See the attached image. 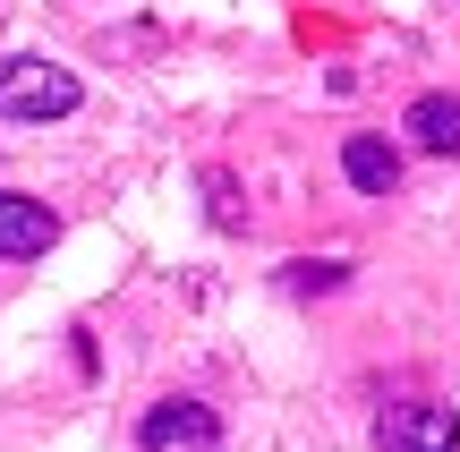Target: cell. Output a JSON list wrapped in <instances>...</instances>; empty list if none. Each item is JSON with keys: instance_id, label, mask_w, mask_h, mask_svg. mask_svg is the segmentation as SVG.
I'll return each mask as SVG.
<instances>
[{"instance_id": "1", "label": "cell", "mask_w": 460, "mask_h": 452, "mask_svg": "<svg viewBox=\"0 0 460 452\" xmlns=\"http://www.w3.org/2000/svg\"><path fill=\"white\" fill-rule=\"evenodd\" d=\"M77 102H85V85L60 60H34V51L0 60V120H68Z\"/></svg>"}, {"instance_id": "2", "label": "cell", "mask_w": 460, "mask_h": 452, "mask_svg": "<svg viewBox=\"0 0 460 452\" xmlns=\"http://www.w3.org/2000/svg\"><path fill=\"white\" fill-rule=\"evenodd\" d=\"M376 452H460V419L444 402H401L376 419Z\"/></svg>"}, {"instance_id": "3", "label": "cell", "mask_w": 460, "mask_h": 452, "mask_svg": "<svg viewBox=\"0 0 460 452\" xmlns=\"http://www.w3.org/2000/svg\"><path fill=\"white\" fill-rule=\"evenodd\" d=\"M137 444H146V452H214L222 419L205 402H154L146 419H137Z\"/></svg>"}, {"instance_id": "4", "label": "cell", "mask_w": 460, "mask_h": 452, "mask_svg": "<svg viewBox=\"0 0 460 452\" xmlns=\"http://www.w3.org/2000/svg\"><path fill=\"white\" fill-rule=\"evenodd\" d=\"M51 239H60L51 205H34V197H9V188H0V256H17V265H26V256H43Z\"/></svg>"}, {"instance_id": "5", "label": "cell", "mask_w": 460, "mask_h": 452, "mask_svg": "<svg viewBox=\"0 0 460 452\" xmlns=\"http://www.w3.org/2000/svg\"><path fill=\"white\" fill-rule=\"evenodd\" d=\"M341 171H349V188H367V197H393L401 188V154L384 146V137H341Z\"/></svg>"}, {"instance_id": "6", "label": "cell", "mask_w": 460, "mask_h": 452, "mask_svg": "<svg viewBox=\"0 0 460 452\" xmlns=\"http://www.w3.org/2000/svg\"><path fill=\"white\" fill-rule=\"evenodd\" d=\"M401 129H410L427 154H460V94H418Z\"/></svg>"}, {"instance_id": "7", "label": "cell", "mask_w": 460, "mask_h": 452, "mask_svg": "<svg viewBox=\"0 0 460 452\" xmlns=\"http://www.w3.org/2000/svg\"><path fill=\"white\" fill-rule=\"evenodd\" d=\"M205 197H214V222H222V231H247V214H239V188H230V171H205Z\"/></svg>"}, {"instance_id": "8", "label": "cell", "mask_w": 460, "mask_h": 452, "mask_svg": "<svg viewBox=\"0 0 460 452\" xmlns=\"http://www.w3.org/2000/svg\"><path fill=\"white\" fill-rule=\"evenodd\" d=\"M341 282V265H290V290H332Z\"/></svg>"}]
</instances>
